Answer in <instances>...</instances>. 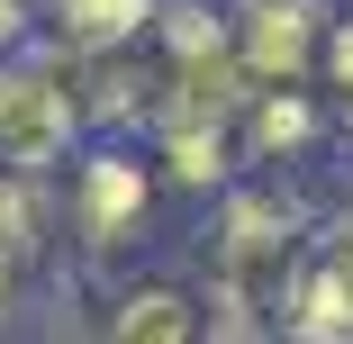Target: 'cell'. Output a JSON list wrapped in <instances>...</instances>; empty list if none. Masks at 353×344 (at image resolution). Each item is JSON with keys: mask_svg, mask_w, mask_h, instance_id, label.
Wrapping results in <instances>:
<instances>
[{"mask_svg": "<svg viewBox=\"0 0 353 344\" xmlns=\"http://www.w3.org/2000/svg\"><path fill=\"white\" fill-rule=\"evenodd\" d=\"M335 218H353V181H344V209H335Z\"/></svg>", "mask_w": 353, "mask_h": 344, "instance_id": "cell-12", "label": "cell"}, {"mask_svg": "<svg viewBox=\"0 0 353 344\" xmlns=\"http://www.w3.org/2000/svg\"><path fill=\"white\" fill-rule=\"evenodd\" d=\"M46 272H54V181L0 172V335L28 308H46Z\"/></svg>", "mask_w": 353, "mask_h": 344, "instance_id": "cell-7", "label": "cell"}, {"mask_svg": "<svg viewBox=\"0 0 353 344\" xmlns=\"http://www.w3.org/2000/svg\"><path fill=\"white\" fill-rule=\"evenodd\" d=\"M218 19L245 82H317L335 0H218Z\"/></svg>", "mask_w": 353, "mask_h": 344, "instance_id": "cell-4", "label": "cell"}, {"mask_svg": "<svg viewBox=\"0 0 353 344\" xmlns=\"http://www.w3.org/2000/svg\"><path fill=\"white\" fill-rule=\"evenodd\" d=\"M172 209V190L145 154V136H82L73 163L54 172V281L46 299L100 308L118 272L154 254V227Z\"/></svg>", "mask_w": 353, "mask_h": 344, "instance_id": "cell-2", "label": "cell"}, {"mask_svg": "<svg viewBox=\"0 0 353 344\" xmlns=\"http://www.w3.org/2000/svg\"><path fill=\"white\" fill-rule=\"evenodd\" d=\"M91 335H109V344H199V335H208V299H199L190 272L136 263V272H118V281H109Z\"/></svg>", "mask_w": 353, "mask_h": 344, "instance_id": "cell-5", "label": "cell"}, {"mask_svg": "<svg viewBox=\"0 0 353 344\" xmlns=\"http://www.w3.org/2000/svg\"><path fill=\"white\" fill-rule=\"evenodd\" d=\"M46 28V0H0V54H10V45H28Z\"/></svg>", "mask_w": 353, "mask_h": 344, "instance_id": "cell-11", "label": "cell"}, {"mask_svg": "<svg viewBox=\"0 0 353 344\" xmlns=\"http://www.w3.org/2000/svg\"><path fill=\"white\" fill-rule=\"evenodd\" d=\"M82 136H91V118H82L73 54L37 28L28 45L0 54V172H19V181H54L63 163H73Z\"/></svg>", "mask_w": 353, "mask_h": 344, "instance_id": "cell-3", "label": "cell"}, {"mask_svg": "<svg viewBox=\"0 0 353 344\" xmlns=\"http://www.w3.org/2000/svg\"><path fill=\"white\" fill-rule=\"evenodd\" d=\"M281 344H353V218H326L281 290Z\"/></svg>", "mask_w": 353, "mask_h": 344, "instance_id": "cell-6", "label": "cell"}, {"mask_svg": "<svg viewBox=\"0 0 353 344\" xmlns=\"http://www.w3.org/2000/svg\"><path fill=\"white\" fill-rule=\"evenodd\" d=\"M145 154H154V172H163L172 199H218V190L245 172V163H236V127L208 118V109L154 118V127H145Z\"/></svg>", "mask_w": 353, "mask_h": 344, "instance_id": "cell-8", "label": "cell"}, {"mask_svg": "<svg viewBox=\"0 0 353 344\" xmlns=\"http://www.w3.org/2000/svg\"><path fill=\"white\" fill-rule=\"evenodd\" d=\"M344 181H353V163H326V172H236L208 199L190 281L208 299V335L218 344L281 335V290H290L308 236L344 209Z\"/></svg>", "mask_w": 353, "mask_h": 344, "instance_id": "cell-1", "label": "cell"}, {"mask_svg": "<svg viewBox=\"0 0 353 344\" xmlns=\"http://www.w3.org/2000/svg\"><path fill=\"white\" fill-rule=\"evenodd\" d=\"M317 91H326V109H335V136L353 145V10H335V28H326V54H317Z\"/></svg>", "mask_w": 353, "mask_h": 344, "instance_id": "cell-10", "label": "cell"}, {"mask_svg": "<svg viewBox=\"0 0 353 344\" xmlns=\"http://www.w3.org/2000/svg\"><path fill=\"white\" fill-rule=\"evenodd\" d=\"M163 0H46V37L63 54H100V45H127L154 28Z\"/></svg>", "mask_w": 353, "mask_h": 344, "instance_id": "cell-9", "label": "cell"}]
</instances>
